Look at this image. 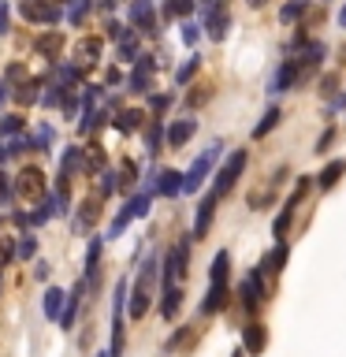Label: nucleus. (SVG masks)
<instances>
[{
    "label": "nucleus",
    "mask_w": 346,
    "mask_h": 357,
    "mask_svg": "<svg viewBox=\"0 0 346 357\" xmlns=\"http://www.w3.org/2000/svg\"><path fill=\"white\" fill-rule=\"evenodd\" d=\"M15 197L27 201V205H38V201H45V175L38 172V167H27V172L15 175Z\"/></svg>",
    "instance_id": "nucleus-1"
},
{
    "label": "nucleus",
    "mask_w": 346,
    "mask_h": 357,
    "mask_svg": "<svg viewBox=\"0 0 346 357\" xmlns=\"http://www.w3.org/2000/svg\"><path fill=\"white\" fill-rule=\"evenodd\" d=\"M153 268H156V264L149 261V264L142 268L138 283H134V294H130V317H134V320H142V317H145V309H149V294H153V275H156Z\"/></svg>",
    "instance_id": "nucleus-2"
},
{
    "label": "nucleus",
    "mask_w": 346,
    "mask_h": 357,
    "mask_svg": "<svg viewBox=\"0 0 346 357\" xmlns=\"http://www.w3.org/2000/svg\"><path fill=\"white\" fill-rule=\"evenodd\" d=\"M19 15L27 22H60V4L56 0H19Z\"/></svg>",
    "instance_id": "nucleus-3"
},
{
    "label": "nucleus",
    "mask_w": 346,
    "mask_h": 357,
    "mask_svg": "<svg viewBox=\"0 0 346 357\" xmlns=\"http://www.w3.org/2000/svg\"><path fill=\"white\" fill-rule=\"evenodd\" d=\"M216 156H220V145H209V149L194 160V167H190V172L183 175V190H186V194H194V190L205 183V175H209V167L216 164Z\"/></svg>",
    "instance_id": "nucleus-4"
},
{
    "label": "nucleus",
    "mask_w": 346,
    "mask_h": 357,
    "mask_svg": "<svg viewBox=\"0 0 346 357\" xmlns=\"http://www.w3.org/2000/svg\"><path fill=\"white\" fill-rule=\"evenodd\" d=\"M242 167H246V149H234L227 156V164L220 167V175H216V194H231L234 183H239V175H242Z\"/></svg>",
    "instance_id": "nucleus-5"
},
{
    "label": "nucleus",
    "mask_w": 346,
    "mask_h": 357,
    "mask_svg": "<svg viewBox=\"0 0 346 357\" xmlns=\"http://www.w3.org/2000/svg\"><path fill=\"white\" fill-rule=\"evenodd\" d=\"M123 298H127V283L119 279V287H116V312H112V354L108 357L123 354Z\"/></svg>",
    "instance_id": "nucleus-6"
},
{
    "label": "nucleus",
    "mask_w": 346,
    "mask_h": 357,
    "mask_svg": "<svg viewBox=\"0 0 346 357\" xmlns=\"http://www.w3.org/2000/svg\"><path fill=\"white\" fill-rule=\"evenodd\" d=\"M261 301H264V268H253L250 279L242 283V305L253 312L257 305H261Z\"/></svg>",
    "instance_id": "nucleus-7"
},
{
    "label": "nucleus",
    "mask_w": 346,
    "mask_h": 357,
    "mask_svg": "<svg viewBox=\"0 0 346 357\" xmlns=\"http://www.w3.org/2000/svg\"><path fill=\"white\" fill-rule=\"evenodd\" d=\"M186 245H190V242L183 238L172 253H167V264H164V283H167V287L179 283V279L186 275Z\"/></svg>",
    "instance_id": "nucleus-8"
},
{
    "label": "nucleus",
    "mask_w": 346,
    "mask_h": 357,
    "mask_svg": "<svg viewBox=\"0 0 346 357\" xmlns=\"http://www.w3.org/2000/svg\"><path fill=\"white\" fill-rule=\"evenodd\" d=\"M201 8H205V19H209V26H205L209 38H212V41H223V33H227V11H220L212 0H205Z\"/></svg>",
    "instance_id": "nucleus-9"
},
{
    "label": "nucleus",
    "mask_w": 346,
    "mask_h": 357,
    "mask_svg": "<svg viewBox=\"0 0 346 357\" xmlns=\"http://www.w3.org/2000/svg\"><path fill=\"white\" fill-rule=\"evenodd\" d=\"M242 346H246V350H250L253 357L257 354H261L264 350V346H268V335H264V324H246V328H242Z\"/></svg>",
    "instance_id": "nucleus-10"
},
{
    "label": "nucleus",
    "mask_w": 346,
    "mask_h": 357,
    "mask_svg": "<svg viewBox=\"0 0 346 357\" xmlns=\"http://www.w3.org/2000/svg\"><path fill=\"white\" fill-rule=\"evenodd\" d=\"M130 22H134L138 30H149V33H153V26H156L153 0H134V4H130Z\"/></svg>",
    "instance_id": "nucleus-11"
},
{
    "label": "nucleus",
    "mask_w": 346,
    "mask_h": 357,
    "mask_svg": "<svg viewBox=\"0 0 346 357\" xmlns=\"http://www.w3.org/2000/svg\"><path fill=\"white\" fill-rule=\"evenodd\" d=\"M301 78V67H298V60H287L283 67L276 71V78H272V93H283V89H290Z\"/></svg>",
    "instance_id": "nucleus-12"
},
{
    "label": "nucleus",
    "mask_w": 346,
    "mask_h": 357,
    "mask_svg": "<svg viewBox=\"0 0 346 357\" xmlns=\"http://www.w3.org/2000/svg\"><path fill=\"white\" fill-rule=\"evenodd\" d=\"M216 190H212V194L201 201L197 205V223H194V238H205V231H209V223H212V212H216Z\"/></svg>",
    "instance_id": "nucleus-13"
},
{
    "label": "nucleus",
    "mask_w": 346,
    "mask_h": 357,
    "mask_svg": "<svg viewBox=\"0 0 346 357\" xmlns=\"http://www.w3.org/2000/svg\"><path fill=\"white\" fill-rule=\"evenodd\" d=\"M97 56H100V41H97V38H82V41L75 45V60H78V67H93Z\"/></svg>",
    "instance_id": "nucleus-14"
},
{
    "label": "nucleus",
    "mask_w": 346,
    "mask_h": 357,
    "mask_svg": "<svg viewBox=\"0 0 346 357\" xmlns=\"http://www.w3.org/2000/svg\"><path fill=\"white\" fill-rule=\"evenodd\" d=\"M223 301H227V283H212L205 301H201V312H220Z\"/></svg>",
    "instance_id": "nucleus-15"
},
{
    "label": "nucleus",
    "mask_w": 346,
    "mask_h": 357,
    "mask_svg": "<svg viewBox=\"0 0 346 357\" xmlns=\"http://www.w3.org/2000/svg\"><path fill=\"white\" fill-rule=\"evenodd\" d=\"M63 305H67V294H63L60 287H52L49 294H45V317H49V320H60V317H63Z\"/></svg>",
    "instance_id": "nucleus-16"
},
{
    "label": "nucleus",
    "mask_w": 346,
    "mask_h": 357,
    "mask_svg": "<svg viewBox=\"0 0 346 357\" xmlns=\"http://www.w3.org/2000/svg\"><path fill=\"white\" fill-rule=\"evenodd\" d=\"M33 49H38L41 56H60V49H63V33H60V30H52V33H41V38L33 41Z\"/></svg>",
    "instance_id": "nucleus-17"
},
{
    "label": "nucleus",
    "mask_w": 346,
    "mask_h": 357,
    "mask_svg": "<svg viewBox=\"0 0 346 357\" xmlns=\"http://www.w3.org/2000/svg\"><path fill=\"white\" fill-rule=\"evenodd\" d=\"M179 305H183V290H179L175 283H172V287H164V301H160V312H164V320H175Z\"/></svg>",
    "instance_id": "nucleus-18"
},
{
    "label": "nucleus",
    "mask_w": 346,
    "mask_h": 357,
    "mask_svg": "<svg viewBox=\"0 0 346 357\" xmlns=\"http://www.w3.org/2000/svg\"><path fill=\"white\" fill-rule=\"evenodd\" d=\"M194 127H197L194 119H179L175 127L167 130V145H175V149H179V145H186V142H190V134H194Z\"/></svg>",
    "instance_id": "nucleus-19"
},
{
    "label": "nucleus",
    "mask_w": 346,
    "mask_h": 357,
    "mask_svg": "<svg viewBox=\"0 0 346 357\" xmlns=\"http://www.w3.org/2000/svg\"><path fill=\"white\" fill-rule=\"evenodd\" d=\"M343 172H346V160H331V164L317 175V186H320V190H331L335 183H339V175H343Z\"/></svg>",
    "instance_id": "nucleus-20"
},
{
    "label": "nucleus",
    "mask_w": 346,
    "mask_h": 357,
    "mask_svg": "<svg viewBox=\"0 0 346 357\" xmlns=\"http://www.w3.org/2000/svg\"><path fill=\"white\" fill-rule=\"evenodd\" d=\"M142 119H145V116H142L138 108H123L119 116H116V130L130 134V130H138V127H142Z\"/></svg>",
    "instance_id": "nucleus-21"
},
{
    "label": "nucleus",
    "mask_w": 346,
    "mask_h": 357,
    "mask_svg": "<svg viewBox=\"0 0 346 357\" xmlns=\"http://www.w3.org/2000/svg\"><path fill=\"white\" fill-rule=\"evenodd\" d=\"M156 190H160L164 197H175L179 190H183V175H179V172H160V183H156Z\"/></svg>",
    "instance_id": "nucleus-22"
},
{
    "label": "nucleus",
    "mask_w": 346,
    "mask_h": 357,
    "mask_svg": "<svg viewBox=\"0 0 346 357\" xmlns=\"http://www.w3.org/2000/svg\"><path fill=\"white\" fill-rule=\"evenodd\" d=\"M78 167H86V149H67L60 160V175H71Z\"/></svg>",
    "instance_id": "nucleus-23"
},
{
    "label": "nucleus",
    "mask_w": 346,
    "mask_h": 357,
    "mask_svg": "<svg viewBox=\"0 0 346 357\" xmlns=\"http://www.w3.org/2000/svg\"><path fill=\"white\" fill-rule=\"evenodd\" d=\"M227 268H231V257L227 253H216V257H212L209 279H212V283H227Z\"/></svg>",
    "instance_id": "nucleus-24"
},
{
    "label": "nucleus",
    "mask_w": 346,
    "mask_h": 357,
    "mask_svg": "<svg viewBox=\"0 0 346 357\" xmlns=\"http://www.w3.org/2000/svg\"><path fill=\"white\" fill-rule=\"evenodd\" d=\"M149 75H153V60H149V56H142V60H138V71L130 75V86H134V89H145Z\"/></svg>",
    "instance_id": "nucleus-25"
},
{
    "label": "nucleus",
    "mask_w": 346,
    "mask_h": 357,
    "mask_svg": "<svg viewBox=\"0 0 346 357\" xmlns=\"http://www.w3.org/2000/svg\"><path fill=\"white\" fill-rule=\"evenodd\" d=\"M283 264H287V245H279V250H272V253L261 261L264 272H283Z\"/></svg>",
    "instance_id": "nucleus-26"
},
{
    "label": "nucleus",
    "mask_w": 346,
    "mask_h": 357,
    "mask_svg": "<svg viewBox=\"0 0 346 357\" xmlns=\"http://www.w3.org/2000/svg\"><path fill=\"white\" fill-rule=\"evenodd\" d=\"M15 100H19V105H33V100H38V78H27V82H19Z\"/></svg>",
    "instance_id": "nucleus-27"
},
{
    "label": "nucleus",
    "mask_w": 346,
    "mask_h": 357,
    "mask_svg": "<svg viewBox=\"0 0 346 357\" xmlns=\"http://www.w3.org/2000/svg\"><path fill=\"white\" fill-rule=\"evenodd\" d=\"M86 172H105V149L97 142L86 149Z\"/></svg>",
    "instance_id": "nucleus-28"
},
{
    "label": "nucleus",
    "mask_w": 346,
    "mask_h": 357,
    "mask_svg": "<svg viewBox=\"0 0 346 357\" xmlns=\"http://www.w3.org/2000/svg\"><path fill=\"white\" fill-rule=\"evenodd\" d=\"M276 123H279V108H268V112H264V119H261V123H257V127H253V138H264V134L272 130Z\"/></svg>",
    "instance_id": "nucleus-29"
},
{
    "label": "nucleus",
    "mask_w": 346,
    "mask_h": 357,
    "mask_svg": "<svg viewBox=\"0 0 346 357\" xmlns=\"http://www.w3.org/2000/svg\"><path fill=\"white\" fill-rule=\"evenodd\" d=\"M78 294H82V283L75 287V294L67 298V305H63V317H60V324H63V328H71V320H75V309H78Z\"/></svg>",
    "instance_id": "nucleus-30"
},
{
    "label": "nucleus",
    "mask_w": 346,
    "mask_h": 357,
    "mask_svg": "<svg viewBox=\"0 0 346 357\" xmlns=\"http://www.w3.org/2000/svg\"><path fill=\"white\" fill-rule=\"evenodd\" d=\"M134 175H138V167H134L130 160H123V164H119V175H116V178H119V186L127 190V186H134Z\"/></svg>",
    "instance_id": "nucleus-31"
},
{
    "label": "nucleus",
    "mask_w": 346,
    "mask_h": 357,
    "mask_svg": "<svg viewBox=\"0 0 346 357\" xmlns=\"http://www.w3.org/2000/svg\"><path fill=\"white\" fill-rule=\"evenodd\" d=\"M197 0H167V15H190Z\"/></svg>",
    "instance_id": "nucleus-32"
},
{
    "label": "nucleus",
    "mask_w": 346,
    "mask_h": 357,
    "mask_svg": "<svg viewBox=\"0 0 346 357\" xmlns=\"http://www.w3.org/2000/svg\"><path fill=\"white\" fill-rule=\"evenodd\" d=\"M97 212H100V201L93 197V201H86V205H82V216H78V223H82V227H86V223H93L97 220Z\"/></svg>",
    "instance_id": "nucleus-33"
},
{
    "label": "nucleus",
    "mask_w": 346,
    "mask_h": 357,
    "mask_svg": "<svg viewBox=\"0 0 346 357\" xmlns=\"http://www.w3.org/2000/svg\"><path fill=\"white\" fill-rule=\"evenodd\" d=\"M301 11H306V0H290V4L283 8V22H294Z\"/></svg>",
    "instance_id": "nucleus-34"
},
{
    "label": "nucleus",
    "mask_w": 346,
    "mask_h": 357,
    "mask_svg": "<svg viewBox=\"0 0 346 357\" xmlns=\"http://www.w3.org/2000/svg\"><path fill=\"white\" fill-rule=\"evenodd\" d=\"M194 71H197V56H190V60L183 63V67H179V82H190V78H194Z\"/></svg>",
    "instance_id": "nucleus-35"
},
{
    "label": "nucleus",
    "mask_w": 346,
    "mask_h": 357,
    "mask_svg": "<svg viewBox=\"0 0 346 357\" xmlns=\"http://www.w3.org/2000/svg\"><path fill=\"white\" fill-rule=\"evenodd\" d=\"M0 130H4V134H19L22 130V116H4V119H0Z\"/></svg>",
    "instance_id": "nucleus-36"
},
{
    "label": "nucleus",
    "mask_w": 346,
    "mask_h": 357,
    "mask_svg": "<svg viewBox=\"0 0 346 357\" xmlns=\"http://www.w3.org/2000/svg\"><path fill=\"white\" fill-rule=\"evenodd\" d=\"M97 257H100V238H93V245H89V253H86V268H89V272H97Z\"/></svg>",
    "instance_id": "nucleus-37"
},
{
    "label": "nucleus",
    "mask_w": 346,
    "mask_h": 357,
    "mask_svg": "<svg viewBox=\"0 0 346 357\" xmlns=\"http://www.w3.org/2000/svg\"><path fill=\"white\" fill-rule=\"evenodd\" d=\"M86 8H89V0H71V22H82Z\"/></svg>",
    "instance_id": "nucleus-38"
},
{
    "label": "nucleus",
    "mask_w": 346,
    "mask_h": 357,
    "mask_svg": "<svg viewBox=\"0 0 346 357\" xmlns=\"http://www.w3.org/2000/svg\"><path fill=\"white\" fill-rule=\"evenodd\" d=\"M145 145H149V153H156V145H160V123H153L149 134H145Z\"/></svg>",
    "instance_id": "nucleus-39"
},
{
    "label": "nucleus",
    "mask_w": 346,
    "mask_h": 357,
    "mask_svg": "<svg viewBox=\"0 0 346 357\" xmlns=\"http://www.w3.org/2000/svg\"><path fill=\"white\" fill-rule=\"evenodd\" d=\"M33 253H38V242H33V238H22V242H19V257H27V261H30Z\"/></svg>",
    "instance_id": "nucleus-40"
},
{
    "label": "nucleus",
    "mask_w": 346,
    "mask_h": 357,
    "mask_svg": "<svg viewBox=\"0 0 346 357\" xmlns=\"http://www.w3.org/2000/svg\"><path fill=\"white\" fill-rule=\"evenodd\" d=\"M197 33H201V26L186 22V26H183V41H186V45H194V41H197Z\"/></svg>",
    "instance_id": "nucleus-41"
},
{
    "label": "nucleus",
    "mask_w": 346,
    "mask_h": 357,
    "mask_svg": "<svg viewBox=\"0 0 346 357\" xmlns=\"http://www.w3.org/2000/svg\"><path fill=\"white\" fill-rule=\"evenodd\" d=\"M11 261V238H0V264Z\"/></svg>",
    "instance_id": "nucleus-42"
},
{
    "label": "nucleus",
    "mask_w": 346,
    "mask_h": 357,
    "mask_svg": "<svg viewBox=\"0 0 346 357\" xmlns=\"http://www.w3.org/2000/svg\"><path fill=\"white\" fill-rule=\"evenodd\" d=\"M4 30H8V4L0 0V33H4Z\"/></svg>",
    "instance_id": "nucleus-43"
},
{
    "label": "nucleus",
    "mask_w": 346,
    "mask_h": 357,
    "mask_svg": "<svg viewBox=\"0 0 346 357\" xmlns=\"http://www.w3.org/2000/svg\"><path fill=\"white\" fill-rule=\"evenodd\" d=\"M4 197H8V178L0 175V201H4Z\"/></svg>",
    "instance_id": "nucleus-44"
},
{
    "label": "nucleus",
    "mask_w": 346,
    "mask_h": 357,
    "mask_svg": "<svg viewBox=\"0 0 346 357\" xmlns=\"http://www.w3.org/2000/svg\"><path fill=\"white\" fill-rule=\"evenodd\" d=\"M4 100H8V86L0 82V105H4Z\"/></svg>",
    "instance_id": "nucleus-45"
},
{
    "label": "nucleus",
    "mask_w": 346,
    "mask_h": 357,
    "mask_svg": "<svg viewBox=\"0 0 346 357\" xmlns=\"http://www.w3.org/2000/svg\"><path fill=\"white\" fill-rule=\"evenodd\" d=\"M8 160V149H0V164H4Z\"/></svg>",
    "instance_id": "nucleus-46"
},
{
    "label": "nucleus",
    "mask_w": 346,
    "mask_h": 357,
    "mask_svg": "<svg viewBox=\"0 0 346 357\" xmlns=\"http://www.w3.org/2000/svg\"><path fill=\"white\" fill-rule=\"evenodd\" d=\"M339 22H343V26H346V8H343V15H339Z\"/></svg>",
    "instance_id": "nucleus-47"
},
{
    "label": "nucleus",
    "mask_w": 346,
    "mask_h": 357,
    "mask_svg": "<svg viewBox=\"0 0 346 357\" xmlns=\"http://www.w3.org/2000/svg\"><path fill=\"white\" fill-rule=\"evenodd\" d=\"M250 4H253V8H261V4H264V0H250Z\"/></svg>",
    "instance_id": "nucleus-48"
},
{
    "label": "nucleus",
    "mask_w": 346,
    "mask_h": 357,
    "mask_svg": "<svg viewBox=\"0 0 346 357\" xmlns=\"http://www.w3.org/2000/svg\"><path fill=\"white\" fill-rule=\"evenodd\" d=\"M234 357H242V354H234Z\"/></svg>",
    "instance_id": "nucleus-49"
}]
</instances>
